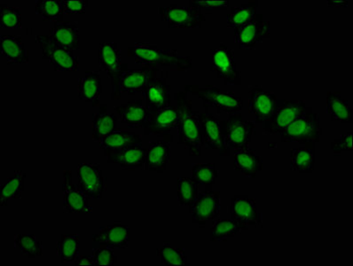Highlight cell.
I'll return each mask as SVG.
<instances>
[{"label": "cell", "mask_w": 353, "mask_h": 266, "mask_svg": "<svg viewBox=\"0 0 353 266\" xmlns=\"http://www.w3.org/2000/svg\"><path fill=\"white\" fill-rule=\"evenodd\" d=\"M171 162V146L165 142H150L147 148L146 162L144 168L147 171L163 173L167 164Z\"/></svg>", "instance_id": "83f0119b"}, {"label": "cell", "mask_w": 353, "mask_h": 266, "mask_svg": "<svg viewBox=\"0 0 353 266\" xmlns=\"http://www.w3.org/2000/svg\"><path fill=\"white\" fill-rule=\"evenodd\" d=\"M327 5L330 6H343V8H346L348 5L347 1H327Z\"/></svg>", "instance_id": "c3c4849f"}, {"label": "cell", "mask_w": 353, "mask_h": 266, "mask_svg": "<svg viewBox=\"0 0 353 266\" xmlns=\"http://www.w3.org/2000/svg\"><path fill=\"white\" fill-rule=\"evenodd\" d=\"M87 0H63V14H84L87 11Z\"/></svg>", "instance_id": "ee69618b"}, {"label": "cell", "mask_w": 353, "mask_h": 266, "mask_svg": "<svg viewBox=\"0 0 353 266\" xmlns=\"http://www.w3.org/2000/svg\"><path fill=\"white\" fill-rule=\"evenodd\" d=\"M128 53L129 57L143 67H175L178 71H188L193 67L191 58L179 56L178 49H159L149 43H135L134 46L128 47Z\"/></svg>", "instance_id": "6da1fadb"}, {"label": "cell", "mask_w": 353, "mask_h": 266, "mask_svg": "<svg viewBox=\"0 0 353 266\" xmlns=\"http://www.w3.org/2000/svg\"><path fill=\"white\" fill-rule=\"evenodd\" d=\"M315 144H305L304 148H293L290 155L292 170L298 173H313L314 170L316 152Z\"/></svg>", "instance_id": "4dcf8cb0"}, {"label": "cell", "mask_w": 353, "mask_h": 266, "mask_svg": "<svg viewBox=\"0 0 353 266\" xmlns=\"http://www.w3.org/2000/svg\"><path fill=\"white\" fill-rule=\"evenodd\" d=\"M28 174L22 170H17L12 177H8L5 184H1L0 190V206H6L9 200L21 199L24 192L25 179Z\"/></svg>", "instance_id": "d6a6232c"}, {"label": "cell", "mask_w": 353, "mask_h": 266, "mask_svg": "<svg viewBox=\"0 0 353 266\" xmlns=\"http://www.w3.org/2000/svg\"><path fill=\"white\" fill-rule=\"evenodd\" d=\"M15 248L30 258L43 255L42 243L34 234H19L14 238Z\"/></svg>", "instance_id": "f35d334b"}, {"label": "cell", "mask_w": 353, "mask_h": 266, "mask_svg": "<svg viewBox=\"0 0 353 266\" xmlns=\"http://www.w3.org/2000/svg\"><path fill=\"white\" fill-rule=\"evenodd\" d=\"M94 245L108 247L110 249H128L131 242V228L121 222H114L101 228L93 236Z\"/></svg>", "instance_id": "e0dca14e"}, {"label": "cell", "mask_w": 353, "mask_h": 266, "mask_svg": "<svg viewBox=\"0 0 353 266\" xmlns=\"http://www.w3.org/2000/svg\"><path fill=\"white\" fill-rule=\"evenodd\" d=\"M64 195V208L68 214H92L93 208L88 204V199L79 189L72 179V170L64 172V181L62 184Z\"/></svg>", "instance_id": "d6986e66"}, {"label": "cell", "mask_w": 353, "mask_h": 266, "mask_svg": "<svg viewBox=\"0 0 353 266\" xmlns=\"http://www.w3.org/2000/svg\"><path fill=\"white\" fill-rule=\"evenodd\" d=\"M352 133L343 134L340 139L334 140L330 144L331 150L335 155L342 153L352 152Z\"/></svg>", "instance_id": "f6af8a7d"}, {"label": "cell", "mask_w": 353, "mask_h": 266, "mask_svg": "<svg viewBox=\"0 0 353 266\" xmlns=\"http://www.w3.org/2000/svg\"><path fill=\"white\" fill-rule=\"evenodd\" d=\"M323 135L320 115L313 112V108L299 115L281 134L283 142L299 144L317 143Z\"/></svg>", "instance_id": "277c9868"}, {"label": "cell", "mask_w": 353, "mask_h": 266, "mask_svg": "<svg viewBox=\"0 0 353 266\" xmlns=\"http://www.w3.org/2000/svg\"><path fill=\"white\" fill-rule=\"evenodd\" d=\"M132 145H143V139L139 134L125 129H119L108 134L99 142V148L108 157L113 153Z\"/></svg>", "instance_id": "484cf974"}, {"label": "cell", "mask_w": 353, "mask_h": 266, "mask_svg": "<svg viewBox=\"0 0 353 266\" xmlns=\"http://www.w3.org/2000/svg\"><path fill=\"white\" fill-rule=\"evenodd\" d=\"M75 265H94V259L93 256H78L74 262Z\"/></svg>", "instance_id": "7dc6e473"}, {"label": "cell", "mask_w": 353, "mask_h": 266, "mask_svg": "<svg viewBox=\"0 0 353 266\" xmlns=\"http://www.w3.org/2000/svg\"><path fill=\"white\" fill-rule=\"evenodd\" d=\"M233 166L234 170L243 176L255 178L258 172L263 170V159L252 148L235 150L233 153Z\"/></svg>", "instance_id": "cb8c5ba5"}, {"label": "cell", "mask_w": 353, "mask_h": 266, "mask_svg": "<svg viewBox=\"0 0 353 266\" xmlns=\"http://www.w3.org/2000/svg\"><path fill=\"white\" fill-rule=\"evenodd\" d=\"M189 5L205 9L206 11L225 10L228 8L229 1H194V0H190Z\"/></svg>", "instance_id": "bcb514c9"}, {"label": "cell", "mask_w": 353, "mask_h": 266, "mask_svg": "<svg viewBox=\"0 0 353 266\" xmlns=\"http://www.w3.org/2000/svg\"><path fill=\"white\" fill-rule=\"evenodd\" d=\"M258 1H248L247 4L233 6L231 12L227 14V26L229 29H237L250 23L257 14Z\"/></svg>", "instance_id": "e575fe53"}, {"label": "cell", "mask_w": 353, "mask_h": 266, "mask_svg": "<svg viewBox=\"0 0 353 266\" xmlns=\"http://www.w3.org/2000/svg\"><path fill=\"white\" fill-rule=\"evenodd\" d=\"M185 92L197 96L203 101L205 109L216 108L219 114H235L241 112L243 99L230 91L220 89L214 85L199 87L185 85Z\"/></svg>", "instance_id": "3957f363"}, {"label": "cell", "mask_w": 353, "mask_h": 266, "mask_svg": "<svg viewBox=\"0 0 353 266\" xmlns=\"http://www.w3.org/2000/svg\"><path fill=\"white\" fill-rule=\"evenodd\" d=\"M92 256H94L96 266H112L116 265L117 256L114 250L108 248V247L99 246L97 248L94 247Z\"/></svg>", "instance_id": "7bdbcfd3"}, {"label": "cell", "mask_w": 353, "mask_h": 266, "mask_svg": "<svg viewBox=\"0 0 353 266\" xmlns=\"http://www.w3.org/2000/svg\"><path fill=\"white\" fill-rule=\"evenodd\" d=\"M327 113L330 115L331 120L345 124L353 123V111L349 105L347 99L342 97L341 93H327Z\"/></svg>", "instance_id": "f546056e"}, {"label": "cell", "mask_w": 353, "mask_h": 266, "mask_svg": "<svg viewBox=\"0 0 353 266\" xmlns=\"http://www.w3.org/2000/svg\"><path fill=\"white\" fill-rule=\"evenodd\" d=\"M206 109L204 113L200 112L201 134L204 146L208 149L217 150L221 156H230L228 146L221 130L220 120Z\"/></svg>", "instance_id": "2e32d148"}, {"label": "cell", "mask_w": 353, "mask_h": 266, "mask_svg": "<svg viewBox=\"0 0 353 266\" xmlns=\"http://www.w3.org/2000/svg\"><path fill=\"white\" fill-rule=\"evenodd\" d=\"M157 255L163 265H190L185 250L174 248L169 243H163L161 248L157 249Z\"/></svg>", "instance_id": "74e56055"}, {"label": "cell", "mask_w": 353, "mask_h": 266, "mask_svg": "<svg viewBox=\"0 0 353 266\" xmlns=\"http://www.w3.org/2000/svg\"><path fill=\"white\" fill-rule=\"evenodd\" d=\"M103 93L102 78L99 71H88L78 82L79 98L85 102H91L99 106Z\"/></svg>", "instance_id": "4316f807"}, {"label": "cell", "mask_w": 353, "mask_h": 266, "mask_svg": "<svg viewBox=\"0 0 353 266\" xmlns=\"http://www.w3.org/2000/svg\"><path fill=\"white\" fill-rule=\"evenodd\" d=\"M199 186L189 177H179L176 181V195L179 205L190 208L198 195Z\"/></svg>", "instance_id": "ab89813d"}, {"label": "cell", "mask_w": 353, "mask_h": 266, "mask_svg": "<svg viewBox=\"0 0 353 266\" xmlns=\"http://www.w3.org/2000/svg\"><path fill=\"white\" fill-rule=\"evenodd\" d=\"M1 57L6 58L9 65H25L28 63V53L21 36H1Z\"/></svg>", "instance_id": "f1b7e54d"}, {"label": "cell", "mask_w": 353, "mask_h": 266, "mask_svg": "<svg viewBox=\"0 0 353 266\" xmlns=\"http://www.w3.org/2000/svg\"><path fill=\"white\" fill-rule=\"evenodd\" d=\"M0 23H1L2 29H21V9L15 8V6L0 4Z\"/></svg>", "instance_id": "b9f144b4"}, {"label": "cell", "mask_w": 353, "mask_h": 266, "mask_svg": "<svg viewBox=\"0 0 353 266\" xmlns=\"http://www.w3.org/2000/svg\"><path fill=\"white\" fill-rule=\"evenodd\" d=\"M49 36L59 45L69 49H81V34L77 25L70 21H56Z\"/></svg>", "instance_id": "d4e9b609"}, {"label": "cell", "mask_w": 353, "mask_h": 266, "mask_svg": "<svg viewBox=\"0 0 353 266\" xmlns=\"http://www.w3.org/2000/svg\"><path fill=\"white\" fill-rule=\"evenodd\" d=\"M219 177L216 164L206 162V164H192L191 179L195 181L198 186H204L207 189H213Z\"/></svg>", "instance_id": "d590c367"}, {"label": "cell", "mask_w": 353, "mask_h": 266, "mask_svg": "<svg viewBox=\"0 0 353 266\" xmlns=\"http://www.w3.org/2000/svg\"><path fill=\"white\" fill-rule=\"evenodd\" d=\"M57 246V255L61 263L74 262L81 249L80 237L78 234H62Z\"/></svg>", "instance_id": "8d00e7d4"}, {"label": "cell", "mask_w": 353, "mask_h": 266, "mask_svg": "<svg viewBox=\"0 0 353 266\" xmlns=\"http://www.w3.org/2000/svg\"><path fill=\"white\" fill-rule=\"evenodd\" d=\"M176 104L182 111L181 121L176 125L179 133L178 145L187 146L189 156L201 155L204 143L201 134L200 112L194 111L192 102L188 98V93H175Z\"/></svg>", "instance_id": "7a4b0ae2"}, {"label": "cell", "mask_w": 353, "mask_h": 266, "mask_svg": "<svg viewBox=\"0 0 353 266\" xmlns=\"http://www.w3.org/2000/svg\"><path fill=\"white\" fill-rule=\"evenodd\" d=\"M270 23L264 20L263 14H257L253 20L234 30L235 43L239 49H254L257 43L270 37Z\"/></svg>", "instance_id": "9a60e30c"}, {"label": "cell", "mask_w": 353, "mask_h": 266, "mask_svg": "<svg viewBox=\"0 0 353 266\" xmlns=\"http://www.w3.org/2000/svg\"><path fill=\"white\" fill-rule=\"evenodd\" d=\"M168 73L151 68L143 97L148 109V118L163 108L171 106V86L167 83Z\"/></svg>", "instance_id": "8992f818"}, {"label": "cell", "mask_w": 353, "mask_h": 266, "mask_svg": "<svg viewBox=\"0 0 353 266\" xmlns=\"http://www.w3.org/2000/svg\"><path fill=\"white\" fill-rule=\"evenodd\" d=\"M245 230H248V227L243 226L232 219L226 220L216 218L210 228V242H222Z\"/></svg>", "instance_id": "836d02e7"}, {"label": "cell", "mask_w": 353, "mask_h": 266, "mask_svg": "<svg viewBox=\"0 0 353 266\" xmlns=\"http://www.w3.org/2000/svg\"><path fill=\"white\" fill-rule=\"evenodd\" d=\"M151 67H143L141 69H129L128 65L121 71L118 80L119 93L135 96L143 93L149 80Z\"/></svg>", "instance_id": "7402d4cb"}, {"label": "cell", "mask_w": 353, "mask_h": 266, "mask_svg": "<svg viewBox=\"0 0 353 266\" xmlns=\"http://www.w3.org/2000/svg\"><path fill=\"white\" fill-rule=\"evenodd\" d=\"M99 64L105 71L112 83V100H119L121 95L118 90V80L128 64H122L121 51L116 42H101L99 48Z\"/></svg>", "instance_id": "7c38bea8"}, {"label": "cell", "mask_w": 353, "mask_h": 266, "mask_svg": "<svg viewBox=\"0 0 353 266\" xmlns=\"http://www.w3.org/2000/svg\"><path fill=\"white\" fill-rule=\"evenodd\" d=\"M221 130L229 149L248 148L252 137L255 134L254 124L243 119L241 112L230 114L226 120H220Z\"/></svg>", "instance_id": "ba28073f"}, {"label": "cell", "mask_w": 353, "mask_h": 266, "mask_svg": "<svg viewBox=\"0 0 353 266\" xmlns=\"http://www.w3.org/2000/svg\"><path fill=\"white\" fill-rule=\"evenodd\" d=\"M146 153L143 145L128 146L106 157L107 164H118L124 170H141L146 162Z\"/></svg>", "instance_id": "603a6c76"}, {"label": "cell", "mask_w": 353, "mask_h": 266, "mask_svg": "<svg viewBox=\"0 0 353 266\" xmlns=\"http://www.w3.org/2000/svg\"><path fill=\"white\" fill-rule=\"evenodd\" d=\"M227 212L232 220L245 227H248L249 225L258 227L263 224V218L258 212L256 202L248 196L233 197Z\"/></svg>", "instance_id": "ac0fdd59"}, {"label": "cell", "mask_w": 353, "mask_h": 266, "mask_svg": "<svg viewBox=\"0 0 353 266\" xmlns=\"http://www.w3.org/2000/svg\"><path fill=\"white\" fill-rule=\"evenodd\" d=\"M303 100L299 99H279L276 100L272 114L261 126L263 129L273 135H281L287 127L308 109Z\"/></svg>", "instance_id": "5b68a950"}, {"label": "cell", "mask_w": 353, "mask_h": 266, "mask_svg": "<svg viewBox=\"0 0 353 266\" xmlns=\"http://www.w3.org/2000/svg\"><path fill=\"white\" fill-rule=\"evenodd\" d=\"M77 186L88 199H103L106 179L102 168L96 162H81L77 167Z\"/></svg>", "instance_id": "4fadbf2b"}, {"label": "cell", "mask_w": 353, "mask_h": 266, "mask_svg": "<svg viewBox=\"0 0 353 266\" xmlns=\"http://www.w3.org/2000/svg\"><path fill=\"white\" fill-rule=\"evenodd\" d=\"M277 99L275 93L264 90L263 87H254L248 93V112L254 115V123L263 124L272 114Z\"/></svg>", "instance_id": "ffe728a7"}, {"label": "cell", "mask_w": 353, "mask_h": 266, "mask_svg": "<svg viewBox=\"0 0 353 266\" xmlns=\"http://www.w3.org/2000/svg\"><path fill=\"white\" fill-rule=\"evenodd\" d=\"M161 21L167 23L169 29H201L206 17L201 8L189 5L160 6Z\"/></svg>", "instance_id": "9c48e42d"}, {"label": "cell", "mask_w": 353, "mask_h": 266, "mask_svg": "<svg viewBox=\"0 0 353 266\" xmlns=\"http://www.w3.org/2000/svg\"><path fill=\"white\" fill-rule=\"evenodd\" d=\"M36 39L42 52V58L52 65L54 71L71 73L79 70L80 63L74 51L59 45L49 34H37Z\"/></svg>", "instance_id": "52a82bcc"}, {"label": "cell", "mask_w": 353, "mask_h": 266, "mask_svg": "<svg viewBox=\"0 0 353 266\" xmlns=\"http://www.w3.org/2000/svg\"><path fill=\"white\" fill-rule=\"evenodd\" d=\"M143 99H130L124 104L116 106L114 113L123 124L131 128L144 127L148 120V109Z\"/></svg>", "instance_id": "44dd1931"}, {"label": "cell", "mask_w": 353, "mask_h": 266, "mask_svg": "<svg viewBox=\"0 0 353 266\" xmlns=\"http://www.w3.org/2000/svg\"><path fill=\"white\" fill-rule=\"evenodd\" d=\"M182 117L181 108L176 104L175 107L163 108L148 118L145 124L144 135H154L163 137V142H173L172 128L178 125Z\"/></svg>", "instance_id": "8fae6325"}, {"label": "cell", "mask_w": 353, "mask_h": 266, "mask_svg": "<svg viewBox=\"0 0 353 266\" xmlns=\"http://www.w3.org/2000/svg\"><path fill=\"white\" fill-rule=\"evenodd\" d=\"M99 113L93 115L92 137L99 143L108 134L118 130V118L115 114L107 113L106 104H99Z\"/></svg>", "instance_id": "1f68e13d"}, {"label": "cell", "mask_w": 353, "mask_h": 266, "mask_svg": "<svg viewBox=\"0 0 353 266\" xmlns=\"http://www.w3.org/2000/svg\"><path fill=\"white\" fill-rule=\"evenodd\" d=\"M36 12L43 21H62L61 0H39L36 4Z\"/></svg>", "instance_id": "60d3db41"}, {"label": "cell", "mask_w": 353, "mask_h": 266, "mask_svg": "<svg viewBox=\"0 0 353 266\" xmlns=\"http://www.w3.org/2000/svg\"><path fill=\"white\" fill-rule=\"evenodd\" d=\"M221 209L220 192L207 189L198 193L194 204L189 208L192 223L206 225L219 217Z\"/></svg>", "instance_id": "5bb4252c"}, {"label": "cell", "mask_w": 353, "mask_h": 266, "mask_svg": "<svg viewBox=\"0 0 353 266\" xmlns=\"http://www.w3.org/2000/svg\"><path fill=\"white\" fill-rule=\"evenodd\" d=\"M210 71H215L217 79H222L225 86H241L234 52L223 43H220L219 48L210 49Z\"/></svg>", "instance_id": "30bf717a"}]
</instances>
